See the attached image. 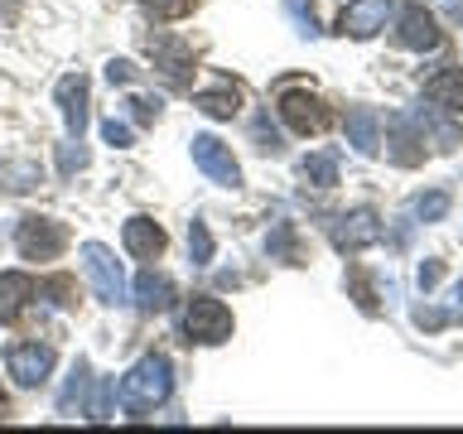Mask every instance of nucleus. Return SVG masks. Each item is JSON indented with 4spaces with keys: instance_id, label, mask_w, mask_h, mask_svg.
Instances as JSON below:
<instances>
[{
    "instance_id": "nucleus-1",
    "label": "nucleus",
    "mask_w": 463,
    "mask_h": 434,
    "mask_svg": "<svg viewBox=\"0 0 463 434\" xmlns=\"http://www.w3.org/2000/svg\"><path fill=\"white\" fill-rule=\"evenodd\" d=\"M169 391H174L169 357H165V353H150V357H140L136 367L121 376V391H116V396H121V405L140 420V415H150L155 405H165Z\"/></svg>"
},
{
    "instance_id": "nucleus-2",
    "label": "nucleus",
    "mask_w": 463,
    "mask_h": 434,
    "mask_svg": "<svg viewBox=\"0 0 463 434\" xmlns=\"http://www.w3.org/2000/svg\"><path fill=\"white\" fill-rule=\"evenodd\" d=\"M78 256H82V270H87V280H92L97 299L107 304V309H121L126 304V270H121V260H116V251L101 241H82Z\"/></svg>"
},
{
    "instance_id": "nucleus-3",
    "label": "nucleus",
    "mask_w": 463,
    "mask_h": 434,
    "mask_svg": "<svg viewBox=\"0 0 463 434\" xmlns=\"http://www.w3.org/2000/svg\"><path fill=\"white\" fill-rule=\"evenodd\" d=\"M184 333H188V343H203V347L227 343L232 338V309L213 295H194V304L184 314Z\"/></svg>"
},
{
    "instance_id": "nucleus-4",
    "label": "nucleus",
    "mask_w": 463,
    "mask_h": 434,
    "mask_svg": "<svg viewBox=\"0 0 463 434\" xmlns=\"http://www.w3.org/2000/svg\"><path fill=\"white\" fill-rule=\"evenodd\" d=\"M280 121L289 130H299V136H324V130L333 126V111H328L324 97L289 87V92H280Z\"/></svg>"
},
{
    "instance_id": "nucleus-5",
    "label": "nucleus",
    "mask_w": 463,
    "mask_h": 434,
    "mask_svg": "<svg viewBox=\"0 0 463 434\" xmlns=\"http://www.w3.org/2000/svg\"><path fill=\"white\" fill-rule=\"evenodd\" d=\"M14 246H20L24 260H58L68 246V227L53 222V217H24L20 231H14Z\"/></svg>"
},
{
    "instance_id": "nucleus-6",
    "label": "nucleus",
    "mask_w": 463,
    "mask_h": 434,
    "mask_svg": "<svg viewBox=\"0 0 463 434\" xmlns=\"http://www.w3.org/2000/svg\"><path fill=\"white\" fill-rule=\"evenodd\" d=\"M188 150H194V165L208 174L217 188H241V165L232 159V150L217 136H194V140H188Z\"/></svg>"
},
{
    "instance_id": "nucleus-7",
    "label": "nucleus",
    "mask_w": 463,
    "mask_h": 434,
    "mask_svg": "<svg viewBox=\"0 0 463 434\" xmlns=\"http://www.w3.org/2000/svg\"><path fill=\"white\" fill-rule=\"evenodd\" d=\"M145 49H150L159 78H165L169 87H188V82H194V49H188L184 39L155 34V39H145Z\"/></svg>"
},
{
    "instance_id": "nucleus-8",
    "label": "nucleus",
    "mask_w": 463,
    "mask_h": 434,
    "mask_svg": "<svg viewBox=\"0 0 463 434\" xmlns=\"http://www.w3.org/2000/svg\"><path fill=\"white\" fill-rule=\"evenodd\" d=\"M5 367L20 386H43L53 372V347L49 343H14L5 353Z\"/></svg>"
},
{
    "instance_id": "nucleus-9",
    "label": "nucleus",
    "mask_w": 463,
    "mask_h": 434,
    "mask_svg": "<svg viewBox=\"0 0 463 434\" xmlns=\"http://www.w3.org/2000/svg\"><path fill=\"white\" fill-rule=\"evenodd\" d=\"M439 24H434V14L425 5H401L396 14V43L401 49H415V53H425V49H439Z\"/></svg>"
},
{
    "instance_id": "nucleus-10",
    "label": "nucleus",
    "mask_w": 463,
    "mask_h": 434,
    "mask_svg": "<svg viewBox=\"0 0 463 434\" xmlns=\"http://www.w3.org/2000/svg\"><path fill=\"white\" fill-rule=\"evenodd\" d=\"M391 14H396V0H347L338 29H343V34H353V39H372V34H382V29H386Z\"/></svg>"
},
{
    "instance_id": "nucleus-11",
    "label": "nucleus",
    "mask_w": 463,
    "mask_h": 434,
    "mask_svg": "<svg viewBox=\"0 0 463 434\" xmlns=\"http://www.w3.org/2000/svg\"><path fill=\"white\" fill-rule=\"evenodd\" d=\"M382 241V217L376 208H357V212H343L338 222H333V246L338 251H362V246Z\"/></svg>"
},
{
    "instance_id": "nucleus-12",
    "label": "nucleus",
    "mask_w": 463,
    "mask_h": 434,
    "mask_svg": "<svg viewBox=\"0 0 463 434\" xmlns=\"http://www.w3.org/2000/svg\"><path fill=\"white\" fill-rule=\"evenodd\" d=\"M391 159H396L401 169H411V165H420L425 159V126H415L411 116H391Z\"/></svg>"
},
{
    "instance_id": "nucleus-13",
    "label": "nucleus",
    "mask_w": 463,
    "mask_h": 434,
    "mask_svg": "<svg viewBox=\"0 0 463 434\" xmlns=\"http://www.w3.org/2000/svg\"><path fill=\"white\" fill-rule=\"evenodd\" d=\"M58 107H63L68 136L82 140V130H87V78L82 72H68V78L58 82Z\"/></svg>"
},
{
    "instance_id": "nucleus-14",
    "label": "nucleus",
    "mask_w": 463,
    "mask_h": 434,
    "mask_svg": "<svg viewBox=\"0 0 463 434\" xmlns=\"http://www.w3.org/2000/svg\"><path fill=\"white\" fill-rule=\"evenodd\" d=\"M425 97L449 116V121H463V68H439L425 82Z\"/></svg>"
},
{
    "instance_id": "nucleus-15",
    "label": "nucleus",
    "mask_w": 463,
    "mask_h": 434,
    "mask_svg": "<svg viewBox=\"0 0 463 434\" xmlns=\"http://www.w3.org/2000/svg\"><path fill=\"white\" fill-rule=\"evenodd\" d=\"M174 299H179V289H174L169 275H159V270L136 275V304L145 314H165V309H174Z\"/></svg>"
},
{
    "instance_id": "nucleus-16",
    "label": "nucleus",
    "mask_w": 463,
    "mask_h": 434,
    "mask_svg": "<svg viewBox=\"0 0 463 434\" xmlns=\"http://www.w3.org/2000/svg\"><path fill=\"white\" fill-rule=\"evenodd\" d=\"M343 126H347V145H353L357 155H376V150H382V116H376L372 107H353Z\"/></svg>"
},
{
    "instance_id": "nucleus-17",
    "label": "nucleus",
    "mask_w": 463,
    "mask_h": 434,
    "mask_svg": "<svg viewBox=\"0 0 463 434\" xmlns=\"http://www.w3.org/2000/svg\"><path fill=\"white\" fill-rule=\"evenodd\" d=\"M121 241H126V251H130V256L155 260L159 251H165V227H159L155 217H130L126 231H121Z\"/></svg>"
},
{
    "instance_id": "nucleus-18",
    "label": "nucleus",
    "mask_w": 463,
    "mask_h": 434,
    "mask_svg": "<svg viewBox=\"0 0 463 434\" xmlns=\"http://www.w3.org/2000/svg\"><path fill=\"white\" fill-rule=\"evenodd\" d=\"M34 299V280L24 270H5L0 275V324H20L24 304Z\"/></svg>"
},
{
    "instance_id": "nucleus-19",
    "label": "nucleus",
    "mask_w": 463,
    "mask_h": 434,
    "mask_svg": "<svg viewBox=\"0 0 463 434\" xmlns=\"http://www.w3.org/2000/svg\"><path fill=\"white\" fill-rule=\"evenodd\" d=\"M87 386H92V367L78 357L72 362V372H68V386H63V396H58V415H87L92 410V401H87Z\"/></svg>"
},
{
    "instance_id": "nucleus-20",
    "label": "nucleus",
    "mask_w": 463,
    "mask_h": 434,
    "mask_svg": "<svg viewBox=\"0 0 463 434\" xmlns=\"http://www.w3.org/2000/svg\"><path fill=\"white\" fill-rule=\"evenodd\" d=\"M194 107H198L203 116H213V121H232V116L241 111V92H237L232 82H222V87H208V92H198Z\"/></svg>"
},
{
    "instance_id": "nucleus-21",
    "label": "nucleus",
    "mask_w": 463,
    "mask_h": 434,
    "mask_svg": "<svg viewBox=\"0 0 463 434\" xmlns=\"http://www.w3.org/2000/svg\"><path fill=\"white\" fill-rule=\"evenodd\" d=\"M299 179L314 184V188H333V184H338V155H333V150L309 155V159L299 165Z\"/></svg>"
},
{
    "instance_id": "nucleus-22",
    "label": "nucleus",
    "mask_w": 463,
    "mask_h": 434,
    "mask_svg": "<svg viewBox=\"0 0 463 434\" xmlns=\"http://www.w3.org/2000/svg\"><path fill=\"white\" fill-rule=\"evenodd\" d=\"M0 179H5L10 193H24V188L39 184V165H14V159H0Z\"/></svg>"
},
{
    "instance_id": "nucleus-23",
    "label": "nucleus",
    "mask_w": 463,
    "mask_h": 434,
    "mask_svg": "<svg viewBox=\"0 0 463 434\" xmlns=\"http://www.w3.org/2000/svg\"><path fill=\"white\" fill-rule=\"evenodd\" d=\"M266 251H270V256H285V260H295V266H299L295 227H289V222H275V227H270V237H266Z\"/></svg>"
},
{
    "instance_id": "nucleus-24",
    "label": "nucleus",
    "mask_w": 463,
    "mask_h": 434,
    "mask_svg": "<svg viewBox=\"0 0 463 434\" xmlns=\"http://www.w3.org/2000/svg\"><path fill=\"white\" fill-rule=\"evenodd\" d=\"M449 203H454V198H449V188H434V193H425V198L415 203L420 222H439V217L449 212Z\"/></svg>"
},
{
    "instance_id": "nucleus-25",
    "label": "nucleus",
    "mask_w": 463,
    "mask_h": 434,
    "mask_svg": "<svg viewBox=\"0 0 463 434\" xmlns=\"http://www.w3.org/2000/svg\"><path fill=\"white\" fill-rule=\"evenodd\" d=\"M188 256H194V266H208L213 260V237L203 222H188Z\"/></svg>"
},
{
    "instance_id": "nucleus-26",
    "label": "nucleus",
    "mask_w": 463,
    "mask_h": 434,
    "mask_svg": "<svg viewBox=\"0 0 463 434\" xmlns=\"http://www.w3.org/2000/svg\"><path fill=\"white\" fill-rule=\"evenodd\" d=\"M82 165H87L82 140H72V136H68V145H58V174H63V179H72V174H78Z\"/></svg>"
},
{
    "instance_id": "nucleus-27",
    "label": "nucleus",
    "mask_w": 463,
    "mask_h": 434,
    "mask_svg": "<svg viewBox=\"0 0 463 434\" xmlns=\"http://www.w3.org/2000/svg\"><path fill=\"white\" fill-rule=\"evenodd\" d=\"M347 285H353V299H357V309L362 314H376V295H372V280H367V270H347Z\"/></svg>"
},
{
    "instance_id": "nucleus-28",
    "label": "nucleus",
    "mask_w": 463,
    "mask_h": 434,
    "mask_svg": "<svg viewBox=\"0 0 463 434\" xmlns=\"http://www.w3.org/2000/svg\"><path fill=\"white\" fill-rule=\"evenodd\" d=\"M145 14H155V20H184L188 10H194V0H140Z\"/></svg>"
},
{
    "instance_id": "nucleus-29",
    "label": "nucleus",
    "mask_w": 463,
    "mask_h": 434,
    "mask_svg": "<svg viewBox=\"0 0 463 434\" xmlns=\"http://www.w3.org/2000/svg\"><path fill=\"white\" fill-rule=\"evenodd\" d=\"M43 295H53V304H58V309H68V304H72V295H78V285H72L68 275H53V280H43Z\"/></svg>"
},
{
    "instance_id": "nucleus-30",
    "label": "nucleus",
    "mask_w": 463,
    "mask_h": 434,
    "mask_svg": "<svg viewBox=\"0 0 463 434\" xmlns=\"http://www.w3.org/2000/svg\"><path fill=\"white\" fill-rule=\"evenodd\" d=\"M251 136H256V150H260V155H280V150H285L280 136H275V130L266 126V116H260V121L251 126Z\"/></svg>"
},
{
    "instance_id": "nucleus-31",
    "label": "nucleus",
    "mask_w": 463,
    "mask_h": 434,
    "mask_svg": "<svg viewBox=\"0 0 463 434\" xmlns=\"http://www.w3.org/2000/svg\"><path fill=\"white\" fill-rule=\"evenodd\" d=\"M101 140H107V145H116V150H126V145L136 140V130H130L126 121H116V116H111V121L101 126Z\"/></svg>"
},
{
    "instance_id": "nucleus-32",
    "label": "nucleus",
    "mask_w": 463,
    "mask_h": 434,
    "mask_svg": "<svg viewBox=\"0 0 463 434\" xmlns=\"http://www.w3.org/2000/svg\"><path fill=\"white\" fill-rule=\"evenodd\" d=\"M126 111H130V121L150 126L155 116H159V101H150V97H130V101H126Z\"/></svg>"
},
{
    "instance_id": "nucleus-33",
    "label": "nucleus",
    "mask_w": 463,
    "mask_h": 434,
    "mask_svg": "<svg viewBox=\"0 0 463 434\" xmlns=\"http://www.w3.org/2000/svg\"><path fill=\"white\" fill-rule=\"evenodd\" d=\"M107 78H111V87H116V82L126 87V82H136V78H140V68L130 63V58H111V63H107Z\"/></svg>"
},
{
    "instance_id": "nucleus-34",
    "label": "nucleus",
    "mask_w": 463,
    "mask_h": 434,
    "mask_svg": "<svg viewBox=\"0 0 463 434\" xmlns=\"http://www.w3.org/2000/svg\"><path fill=\"white\" fill-rule=\"evenodd\" d=\"M415 324H420V328H444L449 314H444V309H430V304H420V309H415Z\"/></svg>"
},
{
    "instance_id": "nucleus-35",
    "label": "nucleus",
    "mask_w": 463,
    "mask_h": 434,
    "mask_svg": "<svg viewBox=\"0 0 463 434\" xmlns=\"http://www.w3.org/2000/svg\"><path fill=\"white\" fill-rule=\"evenodd\" d=\"M439 280H444V266H439V260H430V266H420V289H434Z\"/></svg>"
},
{
    "instance_id": "nucleus-36",
    "label": "nucleus",
    "mask_w": 463,
    "mask_h": 434,
    "mask_svg": "<svg viewBox=\"0 0 463 434\" xmlns=\"http://www.w3.org/2000/svg\"><path fill=\"white\" fill-rule=\"evenodd\" d=\"M289 20L299 24V34H314V14H304V5H289Z\"/></svg>"
},
{
    "instance_id": "nucleus-37",
    "label": "nucleus",
    "mask_w": 463,
    "mask_h": 434,
    "mask_svg": "<svg viewBox=\"0 0 463 434\" xmlns=\"http://www.w3.org/2000/svg\"><path fill=\"white\" fill-rule=\"evenodd\" d=\"M444 10L454 14V20H463V0H444Z\"/></svg>"
},
{
    "instance_id": "nucleus-38",
    "label": "nucleus",
    "mask_w": 463,
    "mask_h": 434,
    "mask_svg": "<svg viewBox=\"0 0 463 434\" xmlns=\"http://www.w3.org/2000/svg\"><path fill=\"white\" fill-rule=\"evenodd\" d=\"M458 299H463V285H458Z\"/></svg>"
}]
</instances>
